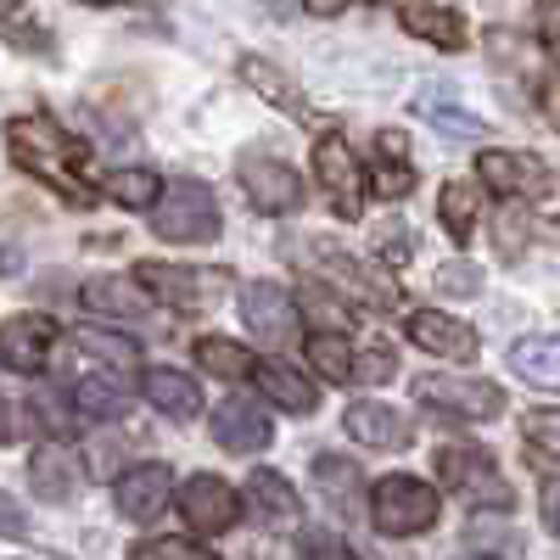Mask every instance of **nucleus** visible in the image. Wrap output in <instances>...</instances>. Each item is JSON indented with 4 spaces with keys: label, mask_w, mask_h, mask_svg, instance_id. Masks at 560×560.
<instances>
[{
    "label": "nucleus",
    "mask_w": 560,
    "mask_h": 560,
    "mask_svg": "<svg viewBox=\"0 0 560 560\" xmlns=\"http://www.w3.org/2000/svg\"><path fill=\"white\" fill-rule=\"evenodd\" d=\"M477 185H465V179H454V185H443V197H438V213H443V230L454 242H465L471 236V224H477Z\"/></svg>",
    "instance_id": "obj_31"
},
{
    "label": "nucleus",
    "mask_w": 560,
    "mask_h": 560,
    "mask_svg": "<svg viewBox=\"0 0 560 560\" xmlns=\"http://www.w3.org/2000/svg\"><path fill=\"white\" fill-rule=\"evenodd\" d=\"M242 319L247 331L264 337L269 348H287L303 325H298V303L287 287H269V280H253V287H242Z\"/></svg>",
    "instance_id": "obj_11"
},
{
    "label": "nucleus",
    "mask_w": 560,
    "mask_h": 560,
    "mask_svg": "<svg viewBox=\"0 0 560 560\" xmlns=\"http://www.w3.org/2000/svg\"><path fill=\"white\" fill-rule=\"evenodd\" d=\"M12 438H18V415H12V404H7V398H0V448H7Z\"/></svg>",
    "instance_id": "obj_46"
},
{
    "label": "nucleus",
    "mask_w": 560,
    "mask_h": 560,
    "mask_svg": "<svg viewBox=\"0 0 560 560\" xmlns=\"http://www.w3.org/2000/svg\"><path fill=\"white\" fill-rule=\"evenodd\" d=\"M147 404L158 409V415H168V420H191L197 409H202V387L191 382V376H179V370H147Z\"/></svg>",
    "instance_id": "obj_24"
},
{
    "label": "nucleus",
    "mask_w": 560,
    "mask_h": 560,
    "mask_svg": "<svg viewBox=\"0 0 560 560\" xmlns=\"http://www.w3.org/2000/svg\"><path fill=\"white\" fill-rule=\"evenodd\" d=\"M152 230L163 242H179V247L213 242L219 236V202H213V191L197 185V179H179V185H168V191H158Z\"/></svg>",
    "instance_id": "obj_2"
},
{
    "label": "nucleus",
    "mask_w": 560,
    "mask_h": 560,
    "mask_svg": "<svg viewBox=\"0 0 560 560\" xmlns=\"http://www.w3.org/2000/svg\"><path fill=\"white\" fill-rule=\"evenodd\" d=\"M118 510L129 522H158L163 516V504L174 499V471L163 459H147V465H124V477H118Z\"/></svg>",
    "instance_id": "obj_15"
},
{
    "label": "nucleus",
    "mask_w": 560,
    "mask_h": 560,
    "mask_svg": "<svg viewBox=\"0 0 560 560\" xmlns=\"http://www.w3.org/2000/svg\"><path fill=\"white\" fill-rule=\"evenodd\" d=\"M258 393L275 404V409H292V415H308L314 404H319V393H314V382H303L292 364H258Z\"/></svg>",
    "instance_id": "obj_26"
},
{
    "label": "nucleus",
    "mask_w": 560,
    "mask_h": 560,
    "mask_svg": "<svg viewBox=\"0 0 560 560\" xmlns=\"http://www.w3.org/2000/svg\"><path fill=\"white\" fill-rule=\"evenodd\" d=\"M102 191H107L118 208H152L163 185H158V174H152V168H118V174H107Z\"/></svg>",
    "instance_id": "obj_32"
},
{
    "label": "nucleus",
    "mask_w": 560,
    "mask_h": 560,
    "mask_svg": "<svg viewBox=\"0 0 560 560\" xmlns=\"http://www.w3.org/2000/svg\"><path fill=\"white\" fill-rule=\"evenodd\" d=\"M197 359H202V370H213V376H224V382H242L247 370H253V359L236 342H219V337H202L197 342Z\"/></svg>",
    "instance_id": "obj_33"
},
{
    "label": "nucleus",
    "mask_w": 560,
    "mask_h": 560,
    "mask_svg": "<svg viewBox=\"0 0 560 560\" xmlns=\"http://www.w3.org/2000/svg\"><path fill=\"white\" fill-rule=\"evenodd\" d=\"M236 179H242V191L258 213H292L303 202V179L280 163V158H264V152H247L236 163Z\"/></svg>",
    "instance_id": "obj_10"
},
{
    "label": "nucleus",
    "mask_w": 560,
    "mask_h": 560,
    "mask_svg": "<svg viewBox=\"0 0 560 560\" xmlns=\"http://www.w3.org/2000/svg\"><path fill=\"white\" fill-rule=\"evenodd\" d=\"M28 533V516H23V504L12 493H0V538H23Z\"/></svg>",
    "instance_id": "obj_42"
},
{
    "label": "nucleus",
    "mask_w": 560,
    "mask_h": 560,
    "mask_svg": "<svg viewBox=\"0 0 560 560\" xmlns=\"http://www.w3.org/2000/svg\"><path fill=\"white\" fill-rule=\"evenodd\" d=\"M393 370H398L393 348H370V353H359V359H353V376H359V387H376V382H393Z\"/></svg>",
    "instance_id": "obj_39"
},
{
    "label": "nucleus",
    "mask_w": 560,
    "mask_h": 560,
    "mask_svg": "<svg viewBox=\"0 0 560 560\" xmlns=\"http://www.w3.org/2000/svg\"><path fill=\"white\" fill-rule=\"evenodd\" d=\"M0 23H7V34H12L18 45H39V34L23 28V0H0Z\"/></svg>",
    "instance_id": "obj_43"
},
{
    "label": "nucleus",
    "mask_w": 560,
    "mask_h": 560,
    "mask_svg": "<svg viewBox=\"0 0 560 560\" xmlns=\"http://www.w3.org/2000/svg\"><path fill=\"white\" fill-rule=\"evenodd\" d=\"M247 516L258 527H292L298 522V493L287 477H275V471H253L247 477Z\"/></svg>",
    "instance_id": "obj_22"
},
{
    "label": "nucleus",
    "mask_w": 560,
    "mask_h": 560,
    "mask_svg": "<svg viewBox=\"0 0 560 560\" xmlns=\"http://www.w3.org/2000/svg\"><path fill=\"white\" fill-rule=\"evenodd\" d=\"M522 432H527V448L544 454V459H560V409H533L522 420Z\"/></svg>",
    "instance_id": "obj_34"
},
{
    "label": "nucleus",
    "mask_w": 560,
    "mask_h": 560,
    "mask_svg": "<svg viewBox=\"0 0 560 560\" xmlns=\"http://www.w3.org/2000/svg\"><path fill=\"white\" fill-rule=\"evenodd\" d=\"M409 342H415L420 353H432V359H448V364H471V359L482 353V342H477L471 325H465V319H448L443 308L409 314Z\"/></svg>",
    "instance_id": "obj_13"
},
{
    "label": "nucleus",
    "mask_w": 560,
    "mask_h": 560,
    "mask_svg": "<svg viewBox=\"0 0 560 560\" xmlns=\"http://www.w3.org/2000/svg\"><path fill=\"white\" fill-rule=\"evenodd\" d=\"M79 7H168V0H79Z\"/></svg>",
    "instance_id": "obj_47"
},
{
    "label": "nucleus",
    "mask_w": 560,
    "mask_h": 560,
    "mask_svg": "<svg viewBox=\"0 0 560 560\" xmlns=\"http://www.w3.org/2000/svg\"><path fill=\"white\" fill-rule=\"evenodd\" d=\"M314 493L325 499V510H331L337 522H359L364 516V477H359V465L342 459V454H319L314 459Z\"/></svg>",
    "instance_id": "obj_16"
},
{
    "label": "nucleus",
    "mask_w": 560,
    "mask_h": 560,
    "mask_svg": "<svg viewBox=\"0 0 560 560\" xmlns=\"http://www.w3.org/2000/svg\"><path fill=\"white\" fill-rule=\"evenodd\" d=\"M303 7H308L314 18H337V12L348 7V0H303Z\"/></svg>",
    "instance_id": "obj_48"
},
{
    "label": "nucleus",
    "mask_w": 560,
    "mask_h": 560,
    "mask_svg": "<svg viewBox=\"0 0 560 560\" xmlns=\"http://www.w3.org/2000/svg\"><path fill=\"white\" fill-rule=\"evenodd\" d=\"M236 73H242V84H247V90H258L264 102H275L292 124H314V113H308V102H303V90H298L287 73H280L269 57H242V68H236Z\"/></svg>",
    "instance_id": "obj_21"
},
{
    "label": "nucleus",
    "mask_w": 560,
    "mask_h": 560,
    "mask_svg": "<svg viewBox=\"0 0 560 560\" xmlns=\"http://www.w3.org/2000/svg\"><path fill=\"white\" fill-rule=\"evenodd\" d=\"M135 280L147 287L152 303H168L179 314L213 308L230 292V269H191V264H140Z\"/></svg>",
    "instance_id": "obj_3"
},
{
    "label": "nucleus",
    "mask_w": 560,
    "mask_h": 560,
    "mask_svg": "<svg viewBox=\"0 0 560 560\" xmlns=\"http://www.w3.org/2000/svg\"><path fill=\"white\" fill-rule=\"evenodd\" d=\"M73 348H79L84 359H96V364L118 370V376H135V364H140V348H135L129 337H113V331H79Z\"/></svg>",
    "instance_id": "obj_30"
},
{
    "label": "nucleus",
    "mask_w": 560,
    "mask_h": 560,
    "mask_svg": "<svg viewBox=\"0 0 560 560\" xmlns=\"http://www.w3.org/2000/svg\"><path fill=\"white\" fill-rule=\"evenodd\" d=\"M549 533L560 538V499H549Z\"/></svg>",
    "instance_id": "obj_51"
},
{
    "label": "nucleus",
    "mask_w": 560,
    "mask_h": 560,
    "mask_svg": "<svg viewBox=\"0 0 560 560\" xmlns=\"http://www.w3.org/2000/svg\"><path fill=\"white\" fill-rule=\"evenodd\" d=\"M342 427H348V438H353L359 448H382V454L409 448V427H404V415H398V409H387V404H353V409L342 415Z\"/></svg>",
    "instance_id": "obj_20"
},
{
    "label": "nucleus",
    "mask_w": 560,
    "mask_h": 560,
    "mask_svg": "<svg viewBox=\"0 0 560 560\" xmlns=\"http://www.w3.org/2000/svg\"><path fill=\"white\" fill-rule=\"evenodd\" d=\"M308 364H314L319 382L348 387V382H353V342H348L342 331H314V337H308Z\"/></svg>",
    "instance_id": "obj_28"
},
{
    "label": "nucleus",
    "mask_w": 560,
    "mask_h": 560,
    "mask_svg": "<svg viewBox=\"0 0 560 560\" xmlns=\"http://www.w3.org/2000/svg\"><path fill=\"white\" fill-rule=\"evenodd\" d=\"M438 477H443V488H448L454 499L477 504V510H499V516H504V510L516 504L510 482L499 477L493 454H482V448H443V454H438Z\"/></svg>",
    "instance_id": "obj_5"
},
{
    "label": "nucleus",
    "mask_w": 560,
    "mask_h": 560,
    "mask_svg": "<svg viewBox=\"0 0 560 560\" xmlns=\"http://www.w3.org/2000/svg\"><path fill=\"white\" fill-rule=\"evenodd\" d=\"M376 247H382V258H387V264L409 258V247H415V236H409V224H404V219H387V224L376 230Z\"/></svg>",
    "instance_id": "obj_40"
},
{
    "label": "nucleus",
    "mask_w": 560,
    "mask_h": 560,
    "mask_svg": "<svg viewBox=\"0 0 560 560\" xmlns=\"http://www.w3.org/2000/svg\"><path fill=\"white\" fill-rule=\"evenodd\" d=\"M538 107H544V118H549V129L560 135V68L544 79V90H538Z\"/></svg>",
    "instance_id": "obj_44"
},
{
    "label": "nucleus",
    "mask_w": 560,
    "mask_h": 560,
    "mask_svg": "<svg viewBox=\"0 0 560 560\" xmlns=\"http://www.w3.org/2000/svg\"><path fill=\"white\" fill-rule=\"evenodd\" d=\"M420 107H427V118H432V124H438L443 135H465V140H477V135H482V118L459 113V107H448V102H438V96H427Z\"/></svg>",
    "instance_id": "obj_35"
},
{
    "label": "nucleus",
    "mask_w": 560,
    "mask_h": 560,
    "mask_svg": "<svg viewBox=\"0 0 560 560\" xmlns=\"http://www.w3.org/2000/svg\"><path fill=\"white\" fill-rule=\"evenodd\" d=\"M314 179H319V191L331 197V208L342 219H359L364 213V168H359V158L348 147V135L325 129L314 140Z\"/></svg>",
    "instance_id": "obj_7"
},
{
    "label": "nucleus",
    "mask_w": 560,
    "mask_h": 560,
    "mask_svg": "<svg viewBox=\"0 0 560 560\" xmlns=\"http://www.w3.org/2000/svg\"><path fill=\"white\" fill-rule=\"evenodd\" d=\"M73 409H79L84 420H118V415L129 409V387H124V376H118V370H107V376L79 382V387H73Z\"/></svg>",
    "instance_id": "obj_27"
},
{
    "label": "nucleus",
    "mask_w": 560,
    "mask_h": 560,
    "mask_svg": "<svg viewBox=\"0 0 560 560\" xmlns=\"http://www.w3.org/2000/svg\"><path fill=\"white\" fill-rule=\"evenodd\" d=\"M370 522L382 538H415L438 522V493L415 477H382L370 493Z\"/></svg>",
    "instance_id": "obj_4"
},
{
    "label": "nucleus",
    "mask_w": 560,
    "mask_h": 560,
    "mask_svg": "<svg viewBox=\"0 0 560 560\" xmlns=\"http://www.w3.org/2000/svg\"><path fill=\"white\" fill-rule=\"evenodd\" d=\"M465 549H510V555H516L522 538L510 527H499V522H488V516H477L471 527H465Z\"/></svg>",
    "instance_id": "obj_37"
},
{
    "label": "nucleus",
    "mask_w": 560,
    "mask_h": 560,
    "mask_svg": "<svg viewBox=\"0 0 560 560\" xmlns=\"http://www.w3.org/2000/svg\"><path fill=\"white\" fill-rule=\"evenodd\" d=\"M314 247H319V253H314V269L331 280V292H342L348 303L376 308V314L398 308V287H393V275H387V269L364 264V258H348V253L331 247V242H314Z\"/></svg>",
    "instance_id": "obj_6"
},
{
    "label": "nucleus",
    "mask_w": 560,
    "mask_h": 560,
    "mask_svg": "<svg viewBox=\"0 0 560 560\" xmlns=\"http://www.w3.org/2000/svg\"><path fill=\"white\" fill-rule=\"evenodd\" d=\"M438 287H443L448 298H477V292H482V269L465 264V258H448L443 275H438Z\"/></svg>",
    "instance_id": "obj_36"
},
{
    "label": "nucleus",
    "mask_w": 560,
    "mask_h": 560,
    "mask_svg": "<svg viewBox=\"0 0 560 560\" xmlns=\"http://www.w3.org/2000/svg\"><path fill=\"white\" fill-rule=\"evenodd\" d=\"M510 370L538 393H560V337H522L510 348Z\"/></svg>",
    "instance_id": "obj_23"
},
{
    "label": "nucleus",
    "mask_w": 560,
    "mask_h": 560,
    "mask_svg": "<svg viewBox=\"0 0 560 560\" xmlns=\"http://www.w3.org/2000/svg\"><path fill=\"white\" fill-rule=\"evenodd\" d=\"M18 269H23V253L0 242V275H18Z\"/></svg>",
    "instance_id": "obj_49"
},
{
    "label": "nucleus",
    "mask_w": 560,
    "mask_h": 560,
    "mask_svg": "<svg viewBox=\"0 0 560 560\" xmlns=\"http://www.w3.org/2000/svg\"><path fill=\"white\" fill-rule=\"evenodd\" d=\"M533 230H538V219L527 213V202L510 197V202L493 213V247H499V258L516 264V258L527 253V242H533Z\"/></svg>",
    "instance_id": "obj_29"
},
{
    "label": "nucleus",
    "mask_w": 560,
    "mask_h": 560,
    "mask_svg": "<svg viewBox=\"0 0 560 560\" xmlns=\"http://www.w3.org/2000/svg\"><path fill=\"white\" fill-rule=\"evenodd\" d=\"M28 482H34V493L45 504H68L79 493V482H84V465H79V454L68 443H39L34 459H28Z\"/></svg>",
    "instance_id": "obj_18"
},
{
    "label": "nucleus",
    "mask_w": 560,
    "mask_h": 560,
    "mask_svg": "<svg viewBox=\"0 0 560 560\" xmlns=\"http://www.w3.org/2000/svg\"><path fill=\"white\" fill-rule=\"evenodd\" d=\"M84 308L90 314H102V319H124V325H140L152 314V298L147 287H140L135 275H96V280H84Z\"/></svg>",
    "instance_id": "obj_17"
},
{
    "label": "nucleus",
    "mask_w": 560,
    "mask_h": 560,
    "mask_svg": "<svg viewBox=\"0 0 560 560\" xmlns=\"http://www.w3.org/2000/svg\"><path fill=\"white\" fill-rule=\"evenodd\" d=\"M51 348H57V325L45 319V314H12L7 325H0V364L18 370V376L45 370Z\"/></svg>",
    "instance_id": "obj_14"
},
{
    "label": "nucleus",
    "mask_w": 560,
    "mask_h": 560,
    "mask_svg": "<svg viewBox=\"0 0 560 560\" xmlns=\"http://www.w3.org/2000/svg\"><path fill=\"white\" fill-rule=\"evenodd\" d=\"M376 185H382V197H387V202H398V197H409L415 168H409L404 158H387V163H382V174H376Z\"/></svg>",
    "instance_id": "obj_41"
},
{
    "label": "nucleus",
    "mask_w": 560,
    "mask_h": 560,
    "mask_svg": "<svg viewBox=\"0 0 560 560\" xmlns=\"http://www.w3.org/2000/svg\"><path fill=\"white\" fill-rule=\"evenodd\" d=\"M477 174L504 197H544L549 191V168L538 158H527V152H482Z\"/></svg>",
    "instance_id": "obj_19"
},
{
    "label": "nucleus",
    "mask_w": 560,
    "mask_h": 560,
    "mask_svg": "<svg viewBox=\"0 0 560 560\" xmlns=\"http://www.w3.org/2000/svg\"><path fill=\"white\" fill-rule=\"evenodd\" d=\"M298 549H303V555H348V544H342V538H331V533H303V538H298Z\"/></svg>",
    "instance_id": "obj_45"
},
{
    "label": "nucleus",
    "mask_w": 560,
    "mask_h": 560,
    "mask_svg": "<svg viewBox=\"0 0 560 560\" xmlns=\"http://www.w3.org/2000/svg\"><path fill=\"white\" fill-rule=\"evenodd\" d=\"M269 438H275V427H269V415H264L258 398L230 393V398L213 409V443H219L224 454H258V448H269Z\"/></svg>",
    "instance_id": "obj_12"
},
{
    "label": "nucleus",
    "mask_w": 560,
    "mask_h": 560,
    "mask_svg": "<svg viewBox=\"0 0 560 560\" xmlns=\"http://www.w3.org/2000/svg\"><path fill=\"white\" fill-rule=\"evenodd\" d=\"M7 147H12L18 168H28L34 179H45L68 208H90V202H96V185L84 179V147H79L73 135H62L45 113L12 118L7 124Z\"/></svg>",
    "instance_id": "obj_1"
},
{
    "label": "nucleus",
    "mask_w": 560,
    "mask_h": 560,
    "mask_svg": "<svg viewBox=\"0 0 560 560\" xmlns=\"http://www.w3.org/2000/svg\"><path fill=\"white\" fill-rule=\"evenodd\" d=\"M398 18H404L409 34L443 45V51H465V23H459L454 12L432 7V0H398Z\"/></svg>",
    "instance_id": "obj_25"
},
{
    "label": "nucleus",
    "mask_w": 560,
    "mask_h": 560,
    "mask_svg": "<svg viewBox=\"0 0 560 560\" xmlns=\"http://www.w3.org/2000/svg\"><path fill=\"white\" fill-rule=\"evenodd\" d=\"M135 555H147V560H208V549L197 538H147V544H135Z\"/></svg>",
    "instance_id": "obj_38"
},
{
    "label": "nucleus",
    "mask_w": 560,
    "mask_h": 560,
    "mask_svg": "<svg viewBox=\"0 0 560 560\" xmlns=\"http://www.w3.org/2000/svg\"><path fill=\"white\" fill-rule=\"evenodd\" d=\"M415 398L427 409H448L459 420H493V415H504V393L493 382H465V376H415Z\"/></svg>",
    "instance_id": "obj_8"
},
{
    "label": "nucleus",
    "mask_w": 560,
    "mask_h": 560,
    "mask_svg": "<svg viewBox=\"0 0 560 560\" xmlns=\"http://www.w3.org/2000/svg\"><path fill=\"white\" fill-rule=\"evenodd\" d=\"M179 516L191 533L213 538V533H230L242 522V499L219 477H191V482H179Z\"/></svg>",
    "instance_id": "obj_9"
},
{
    "label": "nucleus",
    "mask_w": 560,
    "mask_h": 560,
    "mask_svg": "<svg viewBox=\"0 0 560 560\" xmlns=\"http://www.w3.org/2000/svg\"><path fill=\"white\" fill-rule=\"evenodd\" d=\"M538 18L544 23H560V0H538Z\"/></svg>",
    "instance_id": "obj_50"
}]
</instances>
